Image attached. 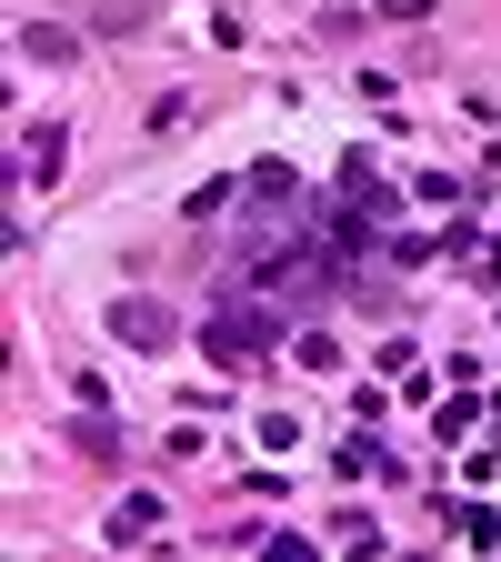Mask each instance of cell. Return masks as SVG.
I'll return each mask as SVG.
<instances>
[{"label": "cell", "mask_w": 501, "mask_h": 562, "mask_svg": "<svg viewBox=\"0 0 501 562\" xmlns=\"http://www.w3.org/2000/svg\"><path fill=\"white\" fill-rule=\"evenodd\" d=\"M271 341H281V312L271 302H241V281L221 292V312L201 322V351H210V362H251V351H271Z\"/></svg>", "instance_id": "1"}, {"label": "cell", "mask_w": 501, "mask_h": 562, "mask_svg": "<svg viewBox=\"0 0 501 562\" xmlns=\"http://www.w3.org/2000/svg\"><path fill=\"white\" fill-rule=\"evenodd\" d=\"M101 322H111V341H130V351H171V341H181L171 302H140V292H121V302H111Z\"/></svg>", "instance_id": "2"}, {"label": "cell", "mask_w": 501, "mask_h": 562, "mask_svg": "<svg viewBox=\"0 0 501 562\" xmlns=\"http://www.w3.org/2000/svg\"><path fill=\"white\" fill-rule=\"evenodd\" d=\"M101 542H121V552L161 542V492H121V503H111V522H101Z\"/></svg>", "instance_id": "3"}, {"label": "cell", "mask_w": 501, "mask_h": 562, "mask_svg": "<svg viewBox=\"0 0 501 562\" xmlns=\"http://www.w3.org/2000/svg\"><path fill=\"white\" fill-rule=\"evenodd\" d=\"M21 50H31L41 70H70V60H81V31H60V21H31V31H21Z\"/></svg>", "instance_id": "4"}, {"label": "cell", "mask_w": 501, "mask_h": 562, "mask_svg": "<svg viewBox=\"0 0 501 562\" xmlns=\"http://www.w3.org/2000/svg\"><path fill=\"white\" fill-rule=\"evenodd\" d=\"M331 472H341V482H362V472H401V462H391V452H382L372 432H351V442L331 452Z\"/></svg>", "instance_id": "5"}, {"label": "cell", "mask_w": 501, "mask_h": 562, "mask_svg": "<svg viewBox=\"0 0 501 562\" xmlns=\"http://www.w3.org/2000/svg\"><path fill=\"white\" fill-rule=\"evenodd\" d=\"M241 191H251V201H301V171H292V161H251Z\"/></svg>", "instance_id": "6"}, {"label": "cell", "mask_w": 501, "mask_h": 562, "mask_svg": "<svg viewBox=\"0 0 501 562\" xmlns=\"http://www.w3.org/2000/svg\"><path fill=\"white\" fill-rule=\"evenodd\" d=\"M60 151H70V131L60 121H31V181H60Z\"/></svg>", "instance_id": "7"}, {"label": "cell", "mask_w": 501, "mask_h": 562, "mask_svg": "<svg viewBox=\"0 0 501 562\" xmlns=\"http://www.w3.org/2000/svg\"><path fill=\"white\" fill-rule=\"evenodd\" d=\"M70 442H81V462H101V472H111V462H130V452H121V432H111V412H91Z\"/></svg>", "instance_id": "8"}, {"label": "cell", "mask_w": 501, "mask_h": 562, "mask_svg": "<svg viewBox=\"0 0 501 562\" xmlns=\"http://www.w3.org/2000/svg\"><path fill=\"white\" fill-rule=\"evenodd\" d=\"M91 31H101V41H130V31H151V11H140V0H111Z\"/></svg>", "instance_id": "9"}, {"label": "cell", "mask_w": 501, "mask_h": 562, "mask_svg": "<svg viewBox=\"0 0 501 562\" xmlns=\"http://www.w3.org/2000/svg\"><path fill=\"white\" fill-rule=\"evenodd\" d=\"M331 532H341V552H382V522H372V513H341Z\"/></svg>", "instance_id": "10"}, {"label": "cell", "mask_w": 501, "mask_h": 562, "mask_svg": "<svg viewBox=\"0 0 501 562\" xmlns=\"http://www.w3.org/2000/svg\"><path fill=\"white\" fill-rule=\"evenodd\" d=\"M452 532H462V542H471V552H491V542H501V522H491V513H471V503H462V513H452Z\"/></svg>", "instance_id": "11"}, {"label": "cell", "mask_w": 501, "mask_h": 562, "mask_svg": "<svg viewBox=\"0 0 501 562\" xmlns=\"http://www.w3.org/2000/svg\"><path fill=\"white\" fill-rule=\"evenodd\" d=\"M382 21H432V0H382Z\"/></svg>", "instance_id": "12"}, {"label": "cell", "mask_w": 501, "mask_h": 562, "mask_svg": "<svg viewBox=\"0 0 501 562\" xmlns=\"http://www.w3.org/2000/svg\"><path fill=\"white\" fill-rule=\"evenodd\" d=\"M481 281H491V292H501V241H491V251H481Z\"/></svg>", "instance_id": "13"}]
</instances>
